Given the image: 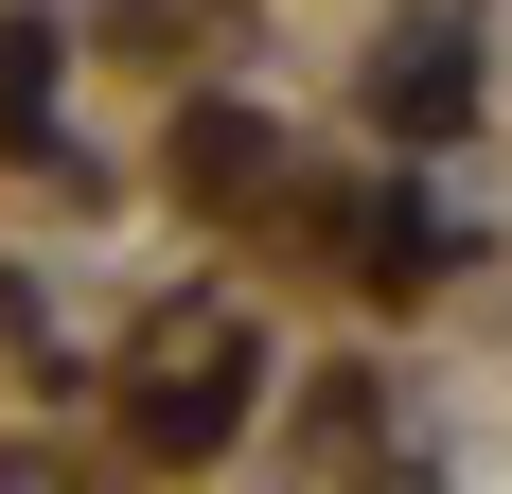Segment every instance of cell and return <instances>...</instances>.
<instances>
[{
  "label": "cell",
  "mask_w": 512,
  "mask_h": 494,
  "mask_svg": "<svg viewBox=\"0 0 512 494\" xmlns=\"http://www.w3.org/2000/svg\"><path fill=\"white\" fill-rule=\"evenodd\" d=\"M460 89H477V36H407L389 71H371V106H389V124H442Z\"/></svg>",
  "instance_id": "1"
}]
</instances>
